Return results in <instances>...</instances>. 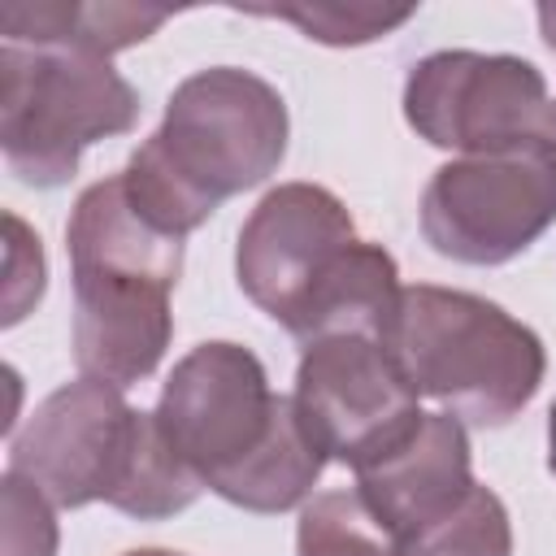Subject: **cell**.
Segmentation results:
<instances>
[{
    "instance_id": "15",
    "label": "cell",
    "mask_w": 556,
    "mask_h": 556,
    "mask_svg": "<svg viewBox=\"0 0 556 556\" xmlns=\"http://www.w3.org/2000/svg\"><path fill=\"white\" fill-rule=\"evenodd\" d=\"M252 17H278L300 26L304 39L330 43V48H356V43H374L387 39L391 30H400L417 9L400 4H339V0H313V4H269V9H243Z\"/></svg>"
},
{
    "instance_id": "8",
    "label": "cell",
    "mask_w": 556,
    "mask_h": 556,
    "mask_svg": "<svg viewBox=\"0 0 556 556\" xmlns=\"http://www.w3.org/2000/svg\"><path fill=\"white\" fill-rule=\"evenodd\" d=\"M556 226V143L534 135L517 148L460 156L421 191L426 243L460 265H504Z\"/></svg>"
},
{
    "instance_id": "17",
    "label": "cell",
    "mask_w": 556,
    "mask_h": 556,
    "mask_svg": "<svg viewBox=\"0 0 556 556\" xmlns=\"http://www.w3.org/2000/svg\"><path fill=\"white\" fill-rule=\"evenodd\" d=\"M539 30H543V43L556 52V4H539Z\"/></svg>"
},
{
    "instance_id": "13",
    "label": "cell",
    "mask_w": 556,
    "mask_h": 556,
    "mask_svg": "<svg viewBox=\"0 0 556 556\" xmlns=\"http://www.w3.org/2000/svg\"><path fill=\"white\" fill-rule=\"evenodd\" d=\"M295 556H395V534L361 491H321L300 508Z\"/></svg>"
},
{
    "instance_id": "5",
    "label": "cell",
    "mask_w": 556,
    "mask_h": 556,
    "mask_svg": "<svg viewBox=\"0 0 556 556\" xmlns=\"http://www.w3.org/2000/svg\"><path fill=\"white\" fill-rule=\"evenodd\" d=\"M408 387L469 426H508L547 374L543 339L486 295L417 282L382 339Z\"/></svg>"
},
{
    "instance_id": "3",
    "label": "cell",
    "mask_w": 556,
    "mask_h": 556,
    "mask_svg": "<svg viewBox=\"0 0 556 556\" xmlns=\"http://www.w3.org/2000/svg\"><path fill=\"white\" fill-rule=\"evenodd\" d=\"M65 252L78 374L122 391L143 382L174 339L169 291L182 274V239L161 230L113 174L74 200Z\"/></svg>"
},
{
    "instance_id": "6",
    "label": "cell",
    "mask_w": 556,
    "mask_h": 556,
    "mask_svg": "<svg viewBox=\"0 0 556 556\" xmlns=\"http://www.w3.org/2000/svg\"><path fill=\"white\" fill-rule=\"evenodd\" d=\"M139 122V91L91 52L0 43V152L17 182L52 191L78 156Z\"/></svg>"
},
{
    "instance_id": "11",
    "label": "cell",
    "mask_w": 556,
    "mask_h": 556,
    "mask_svg": "<svg viewBox=\"0 0 556 556\" xmlns=\"http://www.w3.org/2000/svg\"><path fill=\"white\" fill-rule=\"evenodd\" d=\"M356 491L395 543L452 513L473 491L469 434L460 417L421 413L400 443L356 469Z\"/></svg>"
},
{
    "instance_id": "14",
    "label": "cell",
    "mask_w": 556,
    "mask_h": 556,
    "mask_svg": "<svg viewBox=\"0 0 556 556\" xmlns=\"http://www.w3.org/2000/svg\"><path fill=\"white\" fill-rule=\"evenodd\" d=\"M395 556H513L508 508L491 486L473 482V491L452 513L400 539Z\"/></svg>"
},
{
    "instance_id": "1",
    "label": "cell",
    "mask_w": 556,
    "mask_h": 556,
    "mask_svg": "<svg viewBox=\"0 0 556 556\" xmlns=\"http://www.w3.org/2000/svg\"><path fill=\"white\" fill-rule=\"evenodd\" d=\"M152 413L195 478L243 513L308 504L330 460L295 395H274L261 356L230 339L195 343L169 369Z\"/></svg>"
},
{
    "instance_id": "18",
    "label": "cell",
    "mask_w": 556,
    "mask_h": 556,
    "mask_svg": "<svg viewBox=\"0 0 556 556\" xmlns=\"http://www.w3.org/2000/svg\"><path fill=\"white\" fill-rule=\"evenodd\" d=\"M547 469H552V478H556V400H552V408H547Z\"/></svg>"
},
{
    "instance_id": "9",
    "label": "cell",
    "mask_w": 556,
    "mask_h": 556,
    "mask_svg": "<svg viewBox=\"0 0 556 556\" xmlns=\"http://www.w3.org/2000/svg\"><path fill=\"white\" fill-rule=\"evenodd\" d=\"M547 78L508 52L443 48L404 78V122L430 148L486 156L543 135Z\"/></svg>"
},
{
    "instance_id": "2",
    "label": "cell",
    "mask_w": 556,
    "mask_h": 556,
    "mask_svg": "<svg viewBox=\"0 0 556 556\" xmlns=\"http://www.w3.org/2000/svg\"><path fill=\"white\" fill-rule=\"evenodd\" d=\"M287 100L239 65L182 78L161 126L135 148L122 178L130 200L169 235L200 230L222 200L261 187L287 156Z\"/></svg>"
},
{
    "instance_id": "20",
    "label": "cell",
    "mask_w": 556,
    "mask_h": 556,
    "mask_svg": "<svg viewBox=\"0 0 556 556\" xmlns=\"http://www.w3.org/2000/svg\"><path fill=\"white\" fill-rule=\"evenodd\" d=\"M126 556H182V552H169V547H135Z\"/></svg>"
},
{
    "instance_id": "19",
    "label": "cell",
    "mask_w": 556,
    "mask_h": 556,
    "mask_svg": "<svg viewBox=\"0 0 556 556\" xmlns=\"http://www.w3.org/2000/svg\"><path fill=\"white\" fill-rule=\"evenodd\" d=\"M543 139H552V143H556V100L547 104V117H543Z\"/></svg>"
},
{
    "instance_id": "4",
    "label": "cell",
    "mask_w": 556,
    "mask_h": 556,
    "mask_svg": "<svg viewBox=\"0 0 556 556\" xmlns=\"http://www.w3.org/2000/svg\"><path fill=\"white\" fill-rule=\"evenodd\" d=\"M9 469L35 482L56 508L104 500L135 521H165L204 491L156 413L130 408L122 387L100 378H78L43 395L9 439Z\"/></svg>"
},
{
    "instance_id": "16",
    "label": "cell",
    "mask_w": 556,
    "mask_h": 556,
    "mask_svg": "<svg viewBox=\"0 0 556 556\" xmlns=\"http://www.w3.org/2000/svg\"><path fill=\"white\" fill-rule=\"evenodd\" d=\"M0 508H4V526H0L4 556H56V543H61V530H56V517H52L56 504L35 482L4 469Z\"/></svg>"
},
{
    "instance_id": "10",
    "label": "cell",
    "mask_w": 556,
    "mask_h": 556,
    "mask_svg": "<svg viewBox=\"0 0 556 556\" xmlns=\"http://www.w3.org/2000/svg\"><path fill=\"white\" fill-rule=\"evenodd\" d=\"M400 361L378 334H330L295 365V408L330 460L352 469L400 443L421 408Z\"/></svg>"
},
{
    "instance_id": "7",
    "label": "cell",
    "mask_w": 556,
    "mask_h": 556,
    "mask_svg": "<svg viewBox=\"0 0 556 556\" xmlns=\"http://www.w3.org/2000/svg\"><path fill=\"white\" fill-rule=\"evenodd\" d=\"M365 239L348 204L317 182H278L239 226L235 278L239 291L269 313L295 343L326 317L361 265Z\"/></svg>"
},
{
    "instance_id": "12",
    "label": "cell",
    "mask_w": 556,
    "mask_h": 556,
    "mask_svg": "<svg viewBox=\"0 0 556 556\" xmlns=\"http://www.w3.org/2000/svg\"><path fill=\"white\" fill-rule=\"evenodd\" d=\"M169 22V9H143V4H83V0H35V4H4L0 30L4 43L22 48H65V52H91L113 56L148 35H156Z\"/></svg>"
}]
</instances>
